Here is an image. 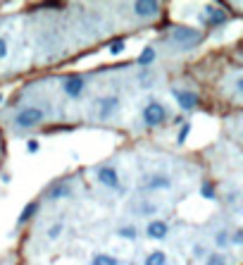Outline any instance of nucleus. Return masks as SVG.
I'll use <instances>...</instances> for the list:
<instances>
[{"instance_id":"25","label":"nucleus","mask_w":243,"mask_h":265,"mask_svg":"<svg viewBox=\"0 0 243 265\" xmlns=\"http://www.w3.org/2000/svg\"><path fill=\"white\" fill-rule=\"evenodd\" d=\"M229 244H234V246H241L243 244V232L241 230H236L234 234H229Z\"/></svg>"},{"instance_id":"1","label":"nucleus","mask_w":243,"mask_h":265,"mask_svg":"<svg viewBox=\"0 0 243 265\" xmlns=\"http://www.w3.org/2000/svg\"><path fill=\"white\" fill-rule=\"evenodd\" d=\"M46 119V112L43 108H36V105H27V108H19V110L14 112V119H12V127L14 129H34L38 127Z\"/></svg>"},{"instance_id":"15","label":"nucleus","mask_w":243,"mask_h":265,"mask_svg":"<svg viewBox=\"0 0 243 265\" xmlns=\"http://www.w3.org/2000/svg\"><path fill=\"white\" fill-rule=\"evenodd\" d=\"M143 265H167V253L165 251H150L143 258Z\"/></svg>"},{"instance_id":"19","label":"nucleus","mask_w":243,"mask_h":265,"mask_svg":"<svg viewBox=\"0 0 243 265\" xmlns=\"http://www.w3.org/2000/svg\"><path fill=\"white\" fill-rule=\"evenodd\" d=\"M203 265H229V258H227L224 253H210Z\"/></svg>"},{"instance_id":"28","label":"nucleus","mask_w":243,"mask_h":265,"mask_svg":"<svg viewBox=\"0 0 243 265\" xmlns=\"http://www.w3.org/2000/svg\"><path fill=\"white\" fill-rule=\"evenodd\" d=\"M38 148H41V144H38V141H29V144H27L29 153H38Z\"/></svg>"},{"instance_id":"29","label":"nucleus","mask_w":243,"mask_h":265,"mask_svg":"<svg viewBox=\"0 0 243 265\" xmlns=\"http://www.w3.org/2000/svg\"><path fill=\"white\" fill-rule=\"evenodd\" d=\"M0 103H3V93H0Z\"/></svg>"},{"instance_id":"27","label":"nucleus","mask_w":243,"mask_h":265,"mask_svg":"<svg viewBox=\"0 0 243 265\" xmlns=\"http://www.w3.org/2000/svg\"><path fill=\"white\" fill-rule=\"evenodd\" d=\"M7 57V41L5 38H0V63Z\"/></svg>"},{"instance_id":"2","label":"nucleus","mask_w":243,"mask_h":265,"mask_svg":"<svg viewBox=\"0 0 243 265\" xmlns=\"http://www.w3.org/2000/svg\"><path fill=\"white\" fill-rule=\"evenodd\" d=\"M169 38H172V43L179 50H193L203 43V34L195 31V29H191V27H174Z\"/></svg>"},{"instance_id":"7","label":"nucleus","mask_w":243,"mask_h":265,"mask_svg":"<svg viewBox=\"0 0 243 265\" xmlns=\"http://www.w3.org/2000/svg\"><path fill=\"white\" fill-rule=\"evenodd\" d=\"M167 234H169V225H167V220L153 217V220H148L146 222V237L148 239H153V241H162V239H167Z\"/></svg>"},{"instance_id":"16","label":"nucleus","mask_w":243,"mask_h":265,"mask_svg":"<svg viewBox=\"0 0 243 265\" xmlns=\"http://www.w3.org/2000/svg\"><path fill=\"white\" fill-rule=\"evenodd\" d=\"M48 196L53 198V201H57V198H64V196H72V187H67V184H55V187L48 191Z\"/></svg>"},{"instance_id":"8","label":"nucleus","mask_w":243,"mask_h":265,"mask_svg":"<svg viewBox=\"0 0 243 265\" xmlns=\"http://www.w3.org/2000/svg\"><path fill=\"white\" fill-rule=\"evenodd\" d=\"M98 119H103V122H107V119L117 112V108H119V98L117 96H105V98H100L98 100Z\"/></svg>"},{"instance_id":"10","label":"nucleus","mask_w":243,"mask_h":265,"mask_svg":"<svg viewBox=\"0 0 243 265\" xmlns=\"http://www.w3.org/2000/svg\"><path fill=\"white\" fill-rule=\"evenodd\" d=\"M174 98H176V103H179V108L184 112L193 110L198 105V93H193V91H174Z\"/></svg>"},{"instance_id":"21","label":"nucleus","mask_w":243,"mask_h":265,"mask_svg":"<svg viewBox=\"0 0 243 265\" xmlns=\"http://www.w3.org/2000/svg\"><path fill=\"white\" fill-rule=\"evenodd\" d=\"M215 246L217 249H227V246H229V232L227 230H219L215 234Z\"/></svg>"},{"instance_id":"22","label":"nucleus","mask_w":243,"mask_h":265,"mask_svg":"<svg viewBox=\"0 0 243 265\" xmlns=\"http://www.w3.org/2000/svg\"><path fill=\"white\" fill-rule=\"evenodd\" d=\"M153 72L150 70H143L141 72V86H143V89H150V86H153Z\"/></svg>"},{"instance_id":"17","label":"nucleus","mask_w":243,"mask_h":265,"mask_svg":"<svg viewBox=\"0 0 243 265\" xmlns=\"http://www.w3.org/2000/svg\"><path fill=\"white\" fill-rule=\"evenodd\" d=\"M117 234L122 239H129V241H136V237H139V230L134 227V225H122L117 230Z\"/></svg>"},{"instance_id":"18","label":"nucleus","mask_w":243,"mask_h":265,"mask_svg":"<svg viewBox=\"0 0 243 265\" xmlns=\"http://www.w3.org/2000/svg\"><path fill=\"white\" fill-rule=\"evenodd\" d=\"M62 232H64V222H55V225H50V227H48L46 237H48L50 241H57V239L62 237Z\"/></svg>"},{"instance_id":"9","label":"nucleus","mask_w":243,"mask_h":265,"mask_svg":"<svg viewBox=\"0 0 243 265\" xmlns=\"http://www.w3.org/2000/svg\"><path fill=\"white\" fill-rule=\"evenodd\" d=\"M131 10L141 19H153V17H158V12H160V3H155V0H150V3H134Z\"/></svg>"},{"instance_id":"3","label":"nucleus","mask_w":243,"mask_h":265,"mask_svg":"<svg viewBox=\"0 0 243 265\" xmlns=\"http://www.w3.org/2000/svg\"><path fill=\"white\" fill-rule=\"evenodd\" d=\"M139 187L143 191H165V189L172 187V177L165 175V172H150V175L141 177Z\"/></svg>"},{"instance_id":"20","label":"nucleus","mask_w":243,"mask_h":265,"mask_svg":"<svg viewBox=\"0 0 243 265\" xmlns=\"http://www.w3.org/2000/svg\"><path fill=\"white\" fill-rule=\"evenodd\" d=\"M153 60H155V48H150V46H148V48H143V53L139 55V65H143V67H146V65H150Z\"/></svg>"},{"instance_id":"24","label":"nucleus","mask_w":243,"mask_h":265,"mask_svg":"<svg viewBox=\"0 0 243 265\" xmlns=\"http://www.w3.org/2000/svg\"><path fill=\"white\" fill-rule=\"evenodd\" d=\"M107 48H110L112 55H119V53L124 50V41H122V38H117V41H110V46H107Z\"/></svg>"},{"instance_id":"23","label":"nucleus","mask_w":243,"mask_h":265,"mask_svg":"<svg viewBox=\"0 0 243 265\" xmlns=\"http://www.w3.org/2000/svg\"><path fill=\"white\" fill-rule=\"evenodd\" d=\"M201 196L203 198H215V187H212L210 181H205V184L201 187Z\"/></svg>"},{"instance_id":"12","label":"nucleus","mask_w":243,"mask_h":265,"mask_svg":"<svg viewBox=\"0 0 243 265\" xmlns=\"http://www.w3.org/2000/svg\"><path fill=\"white\" fill-rule=\"evenodd\" d=\"M36 213H38V201H31V203H27V208L21 210L19 213V217H17V225H27L29 220H31V217L36 215Z\"/></svg>"},{"instance_id":"26","label":"nucleus","mask_w":243,"mask_h":265,"mask_svg":"<svg viewBox=\"0 0 243 265\" xmlns=\"http://www.w3.org/2000/svg\"><path fill=\"white\" fill-rule=\"evenodd\" d=\"M188 132H191V125H184V127H181V132H179V136H176V141H179V144H184V141H186V136H188Z\"/></svg>"},{"instance_id":"6","label":"nucleus","mask_w":243,"mask_h":265,"mask_svg":"<svg viewBox=\"0 0 243 265\" xmlns=\"http://www.w3.org/2000/svg\"><path fill=\"white\" fill-rule=\"evenodd\" d=\"M86 89H89V81H86V77H81V74H70V77H64V81H62L64 96H70V98H81Z\"/></svg>"},{"instance_id":"11","label":"nucleus","mask_w":243,"mask_h":265,"mask_svg":"<svg viewBox=\"0 0 243 265\" xmlns=\"http://www.w3.org/2000/svg\"><path fill=\"white\" fill-rule=\"evenodd\" d=\"M139 203V206H134V213H136V215H141V217H153L155 213H158V206H155L153 201H136Z\"/></svg>"},{"instance_id":"13","label":"nucleus","mask_w":243,"mask_h":265,"mask_svg":"<svg viewBox=\"0 0 243 265\" xmlns=\"http://www.w3.org/2000/svg\"><path fill=\"white\" fill-rule=\"evenodd\" d=\"M205 12L208 14H203V19L208 22V24H222V22H227V14L222 10H217V7H208Z\"/></svg>"},{"instance_id":"4","label":"nucleus","mask_w":243,"mask_h":265,"mask_svg":"<svg viewBox=\"0 0 243 265\" xmlns=\"http://www.w3.org/2000/svg\"><path fill=\"white\" fill-rule=\"evenodd\" d=\"M167 119V108L158 100H150V103L143 108V125L146 127H160Z\"/></svg>"},{"instance_id":"14","label":"nucleus","mask_w":243,"mask_h":265,"mask_svg":"<svg viewBox=\"0 0 243 265\" xmlns=\"http://www.w3.org/2000/svg\"><path fill=\"white\" fill-rule=\"evenodd\" d=\"M91 265H119V258L112 253H96L91 258Z\"/></svg>"},{"instance_id":"5","label":"nucleus","mask_w":243,"mask_h":265,"mask_svg":"<svg viewBox=\"0 0 243 265\" xmlns=\"http://www.w3.org/2000/svg\"><path fill=\"white\" fill-rule=\"evenodd\" d=\"M96 177H98V184H103L105 189H112V191H117L119 189V172L115 165H110V162H105V165H98L96 170Z\"/></svg>"}]
</instances>
